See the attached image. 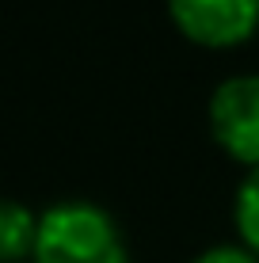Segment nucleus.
I'll return each instance as SVG.
<instances>
[{"label":"nucleus","mask_w":259,"mask_h":263,"mask_svg":"<svg viewBox=\"0 0 259 263\" xmlns=\"http://www.w3.org/2000/svg\"><path fill=\"white\" fill-rule=\"evenodd\" d=\"M191 263H259V256L248 252L244 244H213V248L198 252Z\"/></svg>","instance_id":"423d86ee"},{"label":"nucleus","mask_w":259,"mask_h":263,"mask_svg":"<svg viewBox=\"0 0 259 263\" xmlns=\"http://www.w3.org/2000/svg\"><path fill=\"white\" fill-rule=\"evenodd\" d=\"M31 263H130V248L103 206L61 198L38 214V244Z\"/></svg>","instance_id":"f257e3e1"},{"label":"nucleus","mask_w":259,"mask_h":263,"mask_svg":"<svg viewBox=\"0 0 259 263\" xmlns=\"http://www.w3.org/2000/svg\"><path fill=\"white\" fill-rule=\"evenodd\" d=\"M168 15L194 46L229 50L255 34L259 0H168Z\"/></svg>","instance_id":"7ed1b4c3"},{"label":"nucleus","mask_w":259,"mask_h":263,"mask_svg":"<svg viewBox=\"0 0 259 263\" xmlns=\"http://www.w3.org/2000/svg\"><path fill=\"white\" fill-rule=\"evenodd\" d=\"M34 244H38V214L27 202L0 198V263L34 259Z\"/></svg>","instance_id":"20e7f679"},{"label":"nucleus","mask_w":259,"mask_h":263,"mask_svg":"<svg viewBox=\"0 0 259 263\" xmlns=\"http://www.w3.org/2000/svg\"><path fill=\"white\" fill-rule=\"evenodd\" d=\"M233 225L240 233V244L259 256V168H248L233 198Z\"/></svg>","instance_id":"39448f33"},{"label":"nucleus","mask_w":259,"mask_h":263,"mask_svg":"<svg viewBox=\"0 0 259 263\" xmlns=\"http://www.w3.org/2000/svg\"><path fill=\"white\" fill-rule=\"evenodd\" d=\"M210 134L233 160L259 168V72H240L213 88Z\"/></svg>","instance_id":"f03ea898"}]
</instances>
